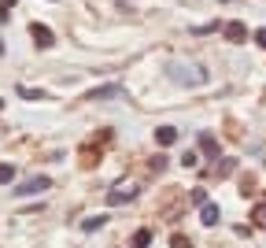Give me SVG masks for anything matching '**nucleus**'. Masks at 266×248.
Here are the masks:
<instances>
[{
    "mask_svg": "<svg viewBox=\"0 0 266 248\" xmlns=\"http://www.w3.org/2000/svg\"><path fill=\"white\" fill-rule=\"evenodd\" d=\"M49 185H52V178L37 174V178H26V182H22V185H19V189H15V193H19V196H34V193H44V189H49Z\"/></svg>",
    "mask_w": 266,
    "mask_h": 248,
    "instance_id": "1",
    "label": "nucleus"
},
{
    "mask_svg": "<svg viewBox=\"0 0 266 248\" xmlns=\"http://www.w3.org/2000/svg\"><path fill=\"white\" fill-rule=\"evenodd\" d=\"M30 37L37 41V49H52V30L44 22H30Z\"/></svg>",
    "mask_w": 266,
    "mask_h": 248,
    "instance_id": "2",
    "label": "nucleus"
},
{
    "mask_svg": "<svg viewBox=\"0 0 266 248\" xmlns=\"http://www.w3.org/2000/svg\"><path fill=\"white\" fill-rule=\"evenodd\" d=\"M222 34H226L229 41H237V44H240V41H248V26H244V22H226V26H222Z\"/></svg>",
    "mask_w": 266,
    "mask_h": 248,
    "instance_id": "3",
    "label": "nucleus"
},
{
    "mask_svg": "<svg viewBox=\"0 0 266 248\" xmlns=\"http://www.w3.org/2000/svg\"><path fill=\"white\" fill-rule=\"evenodd\" d=\"M111 97H122V85H100L89 93V100H111Z\"/></svg>",
    "mask_w": 266,
    "mask_h": 248,
    "instance_id": "4",
    "label": "nucleus"
},
{
    "mask_svg": "<svg viewBox=\"0 0 266 248\" xmlns=\"http://www.w3.org/2000/svg\"><path fill=\"white\" fill-rule=\"evenodd\" d=\"M218 215H222V211H218V204H200V222L203 226H214Z\"/></svg>",
    "mask_w": 266,
    "mask_h": 248,
    "instance_id": "5",
    "label": "nucleus"
},
{
    "mask_svg": "<svg viewBox=\"0 0 266 248\" xmlns=\"http://www.w3.org/2000/svg\"><path fill=\"white\" fill-rule=\"evenodd\" d=\"M155 141H159L163 148H170V145L178 141V130L174 126H159V130H155Z\"/></svg>",
    "mask_w": 266,
    "mask_h": 248,
    "instance_id": "6",
    "label": "nucleus"
},
{
    "mask_svg": "<svg viewBox=\"0 0 266 248\" xmlns=\"http://www.w3.org/2000/svg\"><path fill=\"white\" fill-rule=\"evenodd\" d=\"M137 196V189H111V193H107V204H126V200H133Z\"/></svg>",
    "mask_w": 266,
    "mask_h": 248,
    "instance_id": "7",
    "label": "nucleus"
},
{
    "mask_svg": "<svg viewBox=\"0 0 266 248\" xmlns=\"http://www.w3.org/2000/svg\"><path fill=\"white\" fill-rule=\"evenodd\" d=\"M200 148L207 152V156H218V141H214L211 133H200Z\"/></svg>",
    "mask_w": 266,
    "mask_h": 248,
    "instance_id": "8",
    "label": "nucleus"
},
{
    "mask_svg": "<svg viewBox=\"0 0 266 248\" xmlns=\"http://www.w3.org/2000/svg\"><path fill=\"white\" fill-rule=\"evenodd\" d=\"M19 97H26V100H44V93L41 89H30V85H19Z\"/></svg>",
    "mask_w": 266,
    "mask_h": 248,
    "instance_id": "9",
    "label": "nucleus"
},
{
    "mask_svg": "<svg viewBox=\"0 0 266 248\" xmlns=\"http://www.w3.org/2000/svg\"><path fill=\"white\" fill-rule=\"evenodd\" d=\"M8 182H15V167L11 163H0V185H8Z\"/></svg>",
    "mask_w": 266,
    "mask_h": 248,
    "instance_id": "10",
    "label": "nucleus"
},
{
    "mask_svg": "<svg viewBox=\"0 0 266 248\" xmlns=\"http://www.w3.org/2000/svg\"><path fill=\"white\" fill-rule=\"evenodd\" d=\"M100 226H104V215H92V219H85V222H82L85 234H92V230H100Z\"/></svg>",
    "mask_w": 266,
    "mask_h": 248,
    "instance_id": "11",
    "label": "nucleus"
},
{
    "mask_svg": "<svg viewBox=\"0 0 266 248\" xmlns=\"http://www.w3.org/2000/svg\"><path fill=\"white\" fill-rule=\"evenodd\" d=\"M148 241H152V230H137V234H133V244L137 248H144Z\"/></svg>",
    "mask_w": 266,
    "mask_h": 248,
    "instance_id": "12",
    "label": "nucleus"
},
{
    "mask_svg": "<svg viewBox=\"0 0 266 248\" xmlns=\"http://www.w3.org/2000/svg\"><path fill=\"white\" fill-rule=\"evenodd\" d=\"M252 219H255V226H266V200H262L255 211H252Z\"/></svg>",
    "mask_w": 266,
    "mask_h": 248,
    "instance_id": "13",
    "label": "nucleus"
},
{
    "mask_svg": "<svg viewBox=\"0 0 266 248\" xmlns=\"http://www.w3.org/2000/svg\"><path fill=\"white\" fill-rule=\"evenodd\" d=\"M170 248H189V237H181V234H174V237H170Z\"/></svg>",
    "mask_w": 266,
    "mask_h": 248,
    "instance_id": "14",
    "label": "nucleus"
},
{
    "mask_svg": "<svg viewBox=\"0 0 266 248\" xmlns=\"http://www.w3.org/2000/svg\"><path fill=\"white\" fill-rule=\"evenodd\" d=\"M181 163H185V167H196L200 160H196V152H185V156H181Z\"/></svg>",
    "mask_w": 266,
    "mask_h": 248,
    "instance_id": "15",
    "label": "nucleus"
},
{
    "mask_svg": "<svg viewBox=\"0 0 266 248\" xmlns=\"http://www.w3.org/2000/svg\"><path fill=\"white\" fill-rule=\"evenodd\" d=\"M255 44H259V49H266V30H255Z\"/></svg>",
    "mask_w": 266,
    "mask_h": 248,
    "instance_id": "16",
    "label": "nucleus"
}]
</instances>
